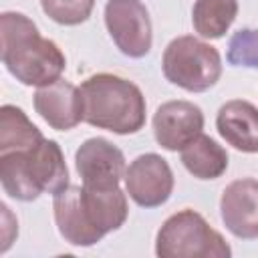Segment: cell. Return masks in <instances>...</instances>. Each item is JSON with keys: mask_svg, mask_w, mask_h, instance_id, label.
<instances>
[{"mask_svg": "<svg viewBox=\"0 0 258 258\" xmlns=\"http://www.w3.org/2000/svg\"><path fill=\"white\" fill-rule=\"evenodd\" d=\"M52 212L58 234L73 246L89 248L125 224L129 206L121 187L69 185L52 196Z\"/></svg>", "mask_w": 258, "mask_h": 258, "instance_id": "cell-1", "label": "cell"}, {"mask_svg": "<svg viewBox=\"0 0 258 258\" xmlns=\"http://www.w3.org/2000/svg\"><path fill=\"white\" fill-rule=\"evenodd\" d=\"M0 54L6 71L26 87L50 85L67 67L58 44L44 38L22 12L0 14Z\"/></svg>", "mask_w": 258, "mask_h": 258, "instance_id": "cell-2", "label": "cell"}, {"mask_svg": "<svg viewBox=\"0 0 258 258\" xmlns=\"http://www.w3.org/2000/svg\"><path fill=\"white\" fill-rule=\"evenodd\" d=\"M0 181L4 194L18 202H34L40 194H58L69 187V167L54 139L0 153Z\"/></svg>", "mask_w": 258, "mask_h": 258, "instance_id": "cell-3", "label": "cell"}, {"mask_svg": "<svg viewBox=\"0 0 258 258\" xmlns=\"http://www.w3.org/2000/svg\"><path fill=\"white\" fill-rule=\"evenodd\" d=\"M83 121L117 135L137 133L145 125V97L141 89L111 73L91 75L81 83Z\"/></svg>", "mask_w": 258, "mask_h": 258, "instance_id": "cell-4", "label": "cell"}, {"mask_svg": "<svg viewBox=\"0 0 258 258\" xmlns=\"http://www.w3.org/2000/svg\"><path fill=\"white\" fill-rule=\"evenodd\" d=\"M159 258H230L232 248L196 210H179L169 216L155 236Z\"/></svg>", "mask_w": 258, "mask_h": 258, "instance_id": "cell-5", "label": "cell"}, {"mask_svg": "<svg viewBox=\"0 0 258 258\" xmlns=\"http://www.w3.org/2000/svg\"><path fill=\"white\" fill-rule=\"evenodd\" d=\"M161 69L171 85L189 93H204L220 81L222 56L212 44L183 34L165 46Z\"/></svg>", "mask_w": 258, "mask_h": 258, "instance_id": "cell-6", "label": "cell"}, {"mask_svg": "<svg viewBox=\"0 0 258 258\" xmlns=\"http://www.w3.org/2000/svg\"><path fill=\"white\" fill-rule=\"evenodd\" d=\"M105 26L125 56L141 58L151 50V18L141 0H107Z\"/></svg>", "mask_w": 258, "mask_h": 258, "instance_id": "cell-7", "label": "cell"}, {"mask_svg": "<svg viewBox=\"0 0 258 258\" xmlns=\"http://www.w3.org/2000/svg\"><path fill=\"white\" fill-rule=\"evenodd\" d=\"M173 171L157 153L137 155L125 169V189L141 208L163 206L173 191Z\"/></svg>", "mask_w": 258, "mask_h": 258, "instance_id": "cell-8", "label": "cell"}, {"mask_svg": "<svg viewBox=\"0 0 258 258\" xmlns=\"http://www.w3.org/2000/svg\"><path fill=\"white\" fill-rule=\"evenodd\" d=\"M75 167L83 185L97 189L119 187L125 177V155L105 137H91L75 151Z\"/></svg>", "mask_w": 258, "mask_h": 258, "instance_id": "cell-9", "label": "cell"}, {"mask_svg": "<svg viewBox=\"0 0 258 258\" xmlns=\"http://www.w3.org/2000/svg\"><path fill=\"white\" fill-rule=\"evenodd\" d=\"M204 129V113L191 101H167L153 115L155 141L167 151H181Z\"/></svg>", "mask_w": 258, "mask_h": 258, "instance_id": "cell-10", "label": "cell"}, {"mask_svg": "<svg viewBox=\"0 0 258 258\" xmlns=\"http://www.w3.org/2000/svg\"><path fill=\"white\" fill-rule=\"evenodd\" d=\"M224 226L242 240L258 238V181L252 177L234 179L220 198Z\"/></svg>", "mask_w": 258, "mask_h": 258, "instance_id": "cell-11", "label": "cell"}, {"mask_svg": "<svg viewBox=\"0 0 258 258\" xmlns=\"http://www.w3.org/2000/svg\"><path fill=\"white\" fill-rule=\"evenodd\" d=\"M32 103L34 111L56 131H69L83 121L81 89L64 79L38 87Z\"/></svg>", "mask_w": 258, "mask_h": 258, "instance_id": "cell-12", "label": "cell"}, {"mask_svg": "<svg viewBox=\"0 0 258 258\" xmlns=\"http://www.w3.org/2000/svg\"><path fill=\"white\" fill-rule=\"evenodd\" d=\"M216 129L242 153H258V109L244 99H232L218 109Z\"/></svg>", "mask_w": 258, "mask_h": 258, "instance_id": "cell-13", "label": "cell"}, {"mask_svg": "<svg viewBox=\"0 0 258 258\" xmlns=\"http://www.w3.org/2000/svg\"><path fill=\"white\" fill-rule=\"evenodd\" d=\"M183 167L198 179H216L228 169L226 149L210 135L200 133L191 143L181 149Z\"/></svg>", "mask_w": 258, "mask_h": 258, "instance_id": "cell-14", "label": "cell"}, {"mask_svg": "<svg viewBox=\"0 0 258 258\" xmlns=\"http://www.w3.org/2000/svg\"><path fill=\"white\" fill-rule=\"evenodd\" d=\"M238 16V0H196L191 8L194 30L202 38H222Z\"/></svg>", "mask_w": 258, "mask_h": 258, "instance_id": "cell-15", "label": "cell"}, {"mask_svg": "<svg viewBox=\"0 0 258 258\" xmlns=\"http://www.w3.org/2000/svg\"><path fill=\"white\" fill-rule=\"evenodd\" d=\"M44 135L16 105H2L0 109V153L26 149L40 143Z\"/></svg>", "mask_w": 258, "mask_h": 258, "instance_id": "cell-16", "label": "cell"}, {"mask_svg": "<svg viewBox=\"0 0 258 258\" xmlns=\"http://www.w3.org/2000/svg\"><path fill=\"white\" fill-rule=\"evenodd\" d=\"M42 12L62 26H77L89 20L95 0H40Z\"/></svg>", "mask_w": 258, "mask_h": 258, "instance_id": "cell-17", "label": "cell"}, {"mask_svg": "<svg viewBox=\"0 0 258 258\" xmlns=\"http://www.w3.org/2000/svg\"><path fill=\"white\" fill-rule=\"evenodd\" d=\"M226 58L234 67L258 69V30L256 28L236 30L228 42Z\"/></svg>", "mask_w": 258, "mask_h": 258, "instance_id": "cell-18", "label": "cell"}]
</instances>
